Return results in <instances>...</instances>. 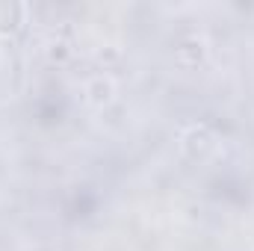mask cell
I'll return each mask as SVG.
<instances>
[{"instance_id": "6da1fadb", "label": "cell", "mask_w": 254, "mask_h": 251, "mask_svg": "<svg viewBox=\"0 0 254 251\" xmlns=\"http://www.w3.org/2000/svg\"><path fill=\"white\" fill-rule=\"evenodd\" d=\"M113 92H116V83L110 80V77H92L89 80V86H86V98L92 101V104H107V101H113Z\"/></svg>"}]
</instances>
